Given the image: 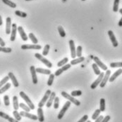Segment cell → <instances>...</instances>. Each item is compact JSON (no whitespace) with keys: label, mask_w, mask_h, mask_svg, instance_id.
<instances>
[{"label":"cell","mask_w":122,"mask_h":122,"mask_svg":"<svg viewBox=\"0 0 122 122\" xmlns=\"http://www.w3.org/2000/svg\"><path fill=\"white\" fill-rule=\"evenodd\" d=\"M61 94V96H62L64 98H65L66 99H67L69 101H70L71 102H72V103L74 104L75 105H76V106H80V105H81V102H80L79 100H76V99L74 98V97L71 96V95H69V94H68L66 92H65V91H62Z\"/></svg>","instance_id":"1"},{"label":"cell","mask_w":122,"mask_h":122,"mask_svg":"<svg viewBox=\"0 0 122 122\" xmlns=\"http://www.w3.org/2000/svg\"><path fill=\"white\" fill-rule=\"evenodd\" d=\"M19 95H20V96H21V98L24 100V101L26 102L27 105L30 108V110H34V109H35V105H34V104L32 102V101L30 100V98H28V96L23 91H21V92L19 93Z\"/></svg>","instance_id":"2"},{"label":"cell","mask_w":122,"mask_h":122,"mask_svg":"<svg viewBox=\"0 0 122 122\" xmlns=\"http://www.w3.org/2000/svg\"><path fill=\"white\" fill-rule=\"evenodd\" d=\"M71 104V102L70 101H66V102L64 103V105L62 109L60 110V112H59V114H58V116H57L58 119H61L64 117V116L66 112V111L68 110V109L70 107Z\"/></svg>","instance_id":"3"},{"label":"cell","mask_w":122,"mask_h":122,"mask_svg":"<svg viewBox=\"0 0 122 122\" xmlns=\"http://www.w3.org/2000/svg\"><path fill=\"white\" fill-rule=\"evenodd\" d=\"M35 58H36L37 59H38L39 61H40L43 64H45L48 68H51V67H52V62L49 61L47 59H46L45 58H44L43 57V56H42V55H40V53H35Z\"/></svg>","instance_id":"4"},{"label":"cell","mask_w":122,"mask_h":122,"mask_svg":"<svg viewBox=\"0 0 122 122\" xmlns=\"http://www.w3.org/2000/svg\"><path fill=\"white\" fill-rule=\"evenodd\" d=\"M51 93H52V91H51L50 90H47V91L45 92V96H43V98H42V100H40V102H39V104H38V107H39L42 108V107L45 105V103H46V102H47V101L48 100V99H49V96H50Z\"/></svg>","instance_id":"5"},{"label":"cell","mask_w":122,"mask_h":122,"mask_svg":"<svg viewBox=\"0 0 122 122\" xmlns=\"http://www.w3.org/2000/svg\"><path fill=\"white\" fill-rule=\"evenodd\" d=\"M110 74H111V71H110V70H107L106 71L105 74L104 76H103V79H102V80L100 84H99V86H100L101 88H104V87L106 86L107 81H109V79H110Z\"/></svg>","instance_id":"6"},{"label":"cell","mask_w":122,"mask_h":122,"mask_svg":"<svg viewBox=\"0 0 122 122\" xmlns=\"http://www.w3.org/2000/svg\"><path fill=\"white\" fill-rule=\"evenodd\" d=\"M104 75H105V73H104V72H101L99 75H98V77L96 79V80H95V81L91 84V86H90L91 89H95V88L98 87V86L100 84V83H101V81H102V79H103Z\"/></svg>","instance_id":"7"},{"label":"cell","mask_w":122,"mask_h":122,"mask_svg":"<svg viewBox=\"0 0 122 122\" xmlns=\"http://www.w3.org/2000/svg\"><path fill=\"white\" fill-rule=\"evenodd\" d=\"M42 46L38 44H23L21 46V49L23 50H40Z\"/></svg>","instance_id":"8"},{"label":"cell","mask_w":122,"mask_h":122,"mask_svg":"<svg viewBox=\"0 0 122 122\" xmlns=\"http://www.w3.org/2000/svg\"><path fill=\"white\" fill-rule=\"evenodd\" d=\"M108 35H109V37H110V40H111V43H112L113 46H114V47H117V46H119V43H118V41H117V40H116V37H115V35H114L113 31L109 30V31H108Z\"/></svg>","instance_id":"9"},{"label":"cell","mask_w":122,"mask_h":122,"mask_svg":"<svg viewBox=\"0 0 122 122\" xmlns=\"http://www.w3.org/2000/svg\"><path fill=\"white\" fill-rule=\"evenodd\" d=\"M93 60L95 61V63L98 65V67H99L102 70L104 71H107V67L105 64H104L102 61L99 60V58L98 57H94L93 58Z\"/></svg>","instance_id":"10"},{"label":"cell","mask_w":122,"mask_h":122,"mask_svg":"<svg viewBox=\"0 0 122 122\" xmlns=\"http://www.w3.org/2000/svg\"><path fill=\"white\" fill-rule=\"evenodd\" d=\"M30 70L31 72V76H32V81L33 84H37V72L35 70V67L34 66H30Z\"/></svg>","instance_id":"11"},{"label":"cell","mask_w":122,"mask_h":122,"mask_svg":"<svg viewBox=\"0 0 122 122\" xmlns=\"http://www.w3.org/2000/svg\"><path fill=\"white\" fill-rule=\"evenodd\" d=\"M21 116V117H26V118H28L30 119H32V120H37V117L36 115H34V114H30L29 112H25V111H22L21 112H19Z\"/></svg>","instance_id":"12"},{"label":"cell","mask_w":122,"mask_h":122,"mask_svg":"<svg viewBox=\"0 0 122 122\" xmlns=\"http://www.w3.org/2000/svg\"><path fill=\"white\" fill-rule=\"evenodd\" d=\"M69 46H70V50H71V58L75 59L76 57V49L75 47V44L73 40H69Z\"/></svg>","instance_id":"13"},{"label":"cell","mask_w":122,"mask_h":122,"mask_svg":"<svg viewBox=\"0 0 122 122\" xmlns=\"http://www.w3.org/2000/svg\"><path fill=\"white\" fill-rule=\"evenodd\" d=\"M12 18L10 17H7L6 19V34L9 35L11 34L12 31Z\"/></svg>","instance_id":"14"},{"label":"cell","mask_w":122,"mask_h":122,"mask_svg":"<svg viewBox=\"0 0 122 122\" xmlns=\"http://www.w3.org/2000/svg\"><path fill=\"white\" fill-rule=\"evenodd\" d=\"M18 29V27H17V25L16 23H13L12 24V31H11V37H10V40L12 41H14L15 39H16V32H17V30Z\"/></svg>","instance_id":"15"},{"label":"cell","mask_w":122,"mask_h":122,"mask_svg":"<svg viewBox=\"0 0 122 122\" xmlns=\"http://www.w3.org/2000/svg\"><path fill=\"white\" fill-rule=\"evenodd\" d=\"M17 30H18V33H19L20 36H21V37L22 40H23V41H26L28 40V36H27L26 33L25 32L23 28L21 26H19V27H18V29H17Z\"/></svg>","instance_id":"16"},{"label":"cell","mask_w":122,"mask_h":122,"mask_svg":"<svg viewBox=\"0 0 122 122\" xmlns=\"http://www.w3.org/2000/svg\"><path fill=\"white\" fill-rule=\"evenodd\" d=\"M55 97H56V93H55V92H52L51 94H50V96H49V99H48V100H47V102H46V106H47V107L49 108V107L52 106V105L53 102H54V100Z\"/></svg>","instance_id":"17"},{"label":"cell","mask_w":122,"mask_h":122,"mask_svg":"<svg viewBox=\"0 0 122 122\" xmlns=\"http://www.w3.org/2000/svg\"><path fill=\"white\" fill-rule=\"evenodd\" d=\"M0 117L4 119H6L8 120L9 122H19L18 121L16 120L15 119H13L12 117H11L9 115H8L7 114L3 112H0Z\"/></svg>","instance_id":"18"},{"label":"cell","mask_w":122,"mask_h":122,"mask_svg":"<svg viewBox=\"0 0 122 122\" xmlns=\"http://www.w3.org/2000/svg\"><path fill=\"white\" fill-rule=\"evenodd\" d=\"M122 74V68H119V70H117L113 74L109 79V81L110 82H113L119 75H121Z\"/></svg>","instance_id":"19"},{"label":"cell","mask_w":122,"mask_h":122,"mask_svg":"<svg viewBox=\"0 0 122 122\" xmlns=\"http://www.w3.org/2000/svg\"><path fill=\"white\" fill-rule=\"evenodd\" d=\"M8 76H9V79L12 80L13 86H14V87H16V88L18 87V86H19L18 81H17V79H16V78L15 75L13 74V72H9V74H8Z\"/></svg>","instance_id":"20"},{"label":"cell","mask_w":122,"mask_h":122,"mask_svg":"<svg viewBox=\"0 0 122 122\" xmlns=\"http://www.w3.org/2000/svg\"><path fill=\"white\" fill-rule=\"evenodd\" d=\"M37 119L40 122H43L45 121V117H44V112H43V110L41 107H39L37 109Z\"/></svg>","instance_id":"21"},{"label":"cell","mask_w":122,"mask_h":122,"mask_svg":"<svg viewBox=\"0 0 122 122\" xmlns=\"http://www.w3.org/2000/svg\"><path fill=\"white\" fill-rule=\"evenodd\" d=\"M13 107L14 110H18L19 108V104H18V100L17 96H13Z\"/></svg>","instance_id":"22"},{"label":"cell","mask_w":122,"mask_h":122,"mask_svg":"<svg viewBox=\"0 0 122 122\" xmlns=\"http://www.w3.org/2000/svg\"><path fill=\"white\" fill-rule=\"evenodd\" d=\"M85 61V58L84 57H83V56H81V57H79V58H76V59H73L72 61H71V65H77V64H78V63H81V62H82L83 61Z\"/></svg>","instance_id":"23"},{"label":"cell","mask_w":122,"mask_h":122,"mask_svg":"<svg viewBox=\"0 0 122 122\" xmlns=\"http://www.w3.org/2000/svg\"><path fill=\"white\" fill-rule=\"evenodd\" d=\"M10 87H11V84L7 82L5 85L0 88V94H3L4 93H5L6 91H8L10 88Z\"/></svg>","instance_id":"24"},{"label":"cell","mask_w":122,"mask_h":122,"mask_svg":"<svg viewBox=\"0 0 122 122\" xmlns=\"http://www.w3.org/2000/svg\"><path fill=\"white\" fill-rule=\"evenodd\" d=\"M36 72L40 74H47L49 75L51 74V71L49 70H46V69H42V68H37L35 69Z\"/></svg>","instance_id":"25"},{"label":"cell","mask_w":122,"mask_h":122,"mask_svg":"<svg viewBox=\"0 0 122 122\" xmlns=\"http://www.w3.org/2000/svg\"><path fill=\"white\" fill-rule=\"evenodd\" d=\"M1 1H2V2H3L4 4H5L6 5H7V6H9L12 7L13 9H14V8L16 7V4L14 2L10 1V0H1Z\"/></svg>","instance_id":"26"},{"label":"cell","mask_w":122,"mask_h":122,"mask_svg":"<svg viewBox=\"0 0 122 122\" xmlns=\"http://www.w3.org/2000/svg\"><path fill=\"white\" fill-rule=\"evenodd\" d=\"M105 100L104 98H101L99 101V110L101 112H105Z\"/></svg>","instance_id":"27"},{"label":"cell","mask_w":122,"mask_h":122,"mask_svg":"<svg viewBox=\"0 0 122 122\" xmlns=\"http://www.w3.org/2000/svg\"><path fill=\"white\" fill-rule=\"evenodd\" d=\"M13 115L15 117V119L17 120V121H18V122H20L21 120V119H22V117L21 116L20 113L17 110H14L13 112Z\"/></svg>","instance_id":"28"},{"label":"cell","mask_w":122,"mask_h":122,"mask_svg":"<svg viewBox=\"0 0 122 122\" xmlns=\"http://www.w3.org/2000/svg\"><path fill=\"white\" fill-rule=\"evenodd\" d=\"M119 1H120V0H114V5H113V11L114 12H117L119 11Z\"/></svg>","instance_id":"29"},{"label":"cell","mask_w":122,"mask_h":122,"mask_svg":"<svg viewBox=\"0 0 122 122\" xmlns=\"http://www.w3.org/2000/svg\"><path fill=\"white\" fill-rule=\"evenodd\" d=\"M28 37L30 39L31 41L33 43V44H37L38 43V40H37V39L36 38V37L34 35L33 33H29Z\"/></svg>","instance_id":"30"},{"label":"cell","mask_w":122,"mask_h":122,"mask_svg":"<svg viewBox=\"0 0 122 122\" xmlns=\"http://www.w3.org/2000/svg\"><path fill=\"white\" fill-rule=\"evenodd\" d=\"M57 28H58V32H59V35H60L61 37H66V32H65L64 29L63 28V27L61 26V25H59V26H58V27H57Z\"/></svg>","instance_id":"31"},{"label":"cell","mask_w":122,"mask_h":122,"mask_svg":"<svg viewBox=\"0 0 122 122\" xmlns=\"http://www.w3.org/2000/svg\"><path fill=\"white\" fill-rule=\"evenodd\" d=\"M110 67L112 68H122V62H111L110 63Z\"/></svg>","instance_id":"32"},{"label":"cell","mask_w":122,"mask_h":122,"mask_svg":"<svg viewBox=\"0 0 122 122\" xmlns=\"http://www.w3.org/2000/svg\"><path fill=\"white\" fill-rule=\"evenodd\" d=\"M92 67H93V70H94L95 74L96 75H99L100 73H101V72H100V70H99V67H98V65H97L95 63H93V64L92 65Z\"/></svg>","instance_id":"33"},{"label":"cell","mask_w":122,"mask_h":122,"mask_svg":"<svg viewBox=\"0 0 122 122\" xmlns=\"http://www.w3.org/2000/svg\"><path fill=\"white\" fill-rule=\"evenodd\" d=\"M15 14L17 16H19V17H21V18H26L27 17V13H26L21 11H19V10L15 11Z\"/></svg>","instance_id":"34"},{"label":"cell","mask_w":122,"mask_h":122,"mask_svg":"<svg viewBox=\"0 0 122 122\" xmlns=\"http://www.w3.org/2000/svg\"><path fill=\"white\" fill-rule=\"evenodd\" d=\"M54 74H49V79H48V81H47V85L49 86H51L52 85L53 82H54Z\"/></svg>","instance_id":"35"},{"label":"cell","mask_w":122,"mask_h":122,"mask_svg":"<svg viewBox=\"0 0 122 122\" xmlns=\"http://www.w3.org/2000/svg\"><path fill=\"white\" fill-rule=\"evenodd\" d=\"M54 108L55 110H57L59 107V97H55L54 100Z\"/></svg>","instance_id":"36"},{"label":"cell","mask_w":122,"mask_h":122,"mask_svg":"<svg viewBox=\"0 0 122 122\" xmlns=\"http://www.w3.org/2000/svg\"><path fill=\"white\" fill-rule=\"evenodd\" d=\"M69 61V58H64V59H62L61 61H60L58 63H57V66L58 67H62L64 65H66Z\"/></svg>","instance_id":"37"},{"label":"cell","mask_w":122,"mask_h":122,"mask_svg":"<svg viewBox=\"0 0 122 122\" xmlns=\"http://www.w3.org/2000/svg\"><path fill=\"white\" fill-rule=\"evenodd\" d=\"M19 107H21V108H22L23 110H24L25 112H29L30 111V108L28 106V105H26L24 103H20L19 104Z\"/></svg>","instance_id":"38"},{"label":"cell","mask_w":122,"mask_h":122,"mask_svg":"<svg viewBox=\"0 0 122 122\" xmlns=\"http://www.w3.org/2000/svg\"><path fill=\"white\" fill-rule=\"evenodd\" d=\"M49 49H50V46L49 44H46L43 49V51H42V55L43 56H47L49 53Z\"/></svg>","instance_id":"39"},{"label":"cell","mask_w":122,"mask_h":122,"mask_svg":"<svg viewBox=\"0 0 122 122\" xmlns=\"http://www.w3.org/2000/svg\"><path fill=\"white\" fill-rule=\"evenodd\" d=\"M9 80V76H5L4 79H2L1 81H0V88L1 87H2L4 85H5L7 82H8V81Z\"/></svg>","instance_id":"40"},{"label":"cell","mask_w":122,"mask_h":122,"mask_svg":"<svg viewBox=\"0 0 122 122\" xmlns=\"http://www.w3.org/2000/svg\"><path fill=\"white\" fill-rule=\"evenodd\" d=\"M82 52H83V48L81 46H78L76 49V56H78V58L81 57L82 56Z\"/></svg>","instance_id":"41"},{"label":"cell","mask_w":122,"mask_h":122,"mask_svg":"<svg viewBox=\"0 0 122 122\" xmlns=\"http://www.w3.org/2000/svg\"><path fill=\"white\" fill-rule=\"evenodd\" d=\"M82 93H83L81 91H73L71 92V96L73 97H78V96H81L82 95Z\"/></svg>","instance_id":"42"},{"label":"cell","mask_w":122,"mask_h":122,"mask_svg":"<svg viewBox=\"0 0 122 122\" xmlns=\"http://www.w3.org/2000/svg\"><path fill=\"white\" fill-rule=\"evenodd\" d=\"M100 112H101V111H100L99 109H98V110H95V112L93 113V116H92V119H93V120H95V119L98 118V117L99 116Z\"/></svg>","instance_id":"43"},{"label":"cell","mask_w":122,"mask_h":122,"mask_svg":"<svg viewBox=\"0 0 122 122\" xmlns=\"http://www.w3.org/2000/svg\"><path fill=\"white\" fill-rule=\"evenodd\" d=\"M4 102L5 106H9V105H10V100H9V96L6 95V96H4Z\"/></svg>","instance_id":"44"},{"label":"cell","mask_w":122,"mask_h":122,"mask_svg":"<svg viewBox=\"0 0 122 122\" xmlns=\"http://www.w3.org/2000/svg\"><path fill=\"white\" fill-rule=\"evenodd\" d=\"M12 51V49L11 48H5V47H1L0 46V52H4V53H11Z\"/></svg>","instance_id":"45"},{"label":"cell","mask_w":122,"mask_h":122,"mask_svg":"<svg viewBox=\"0 0 122 122\" xmlns=\"http://www.w3.org/2000/svg\"><path fill=\"white\" fill-rule=\"evenodd\" d=\"M71 64H66V65H64V66H62L61 70L64 72V71L68 70L69 68H71Z\"/></svg>","instance_id":"46"},{"label":"cell","mask_w":122,"mask_h":122,"mask_svg":"<svg viewBox=\"0 0 122 122\" xmlns=\"http://www.w3.org/2000/svg\"><path fill=\"white\" fill-rule=\"evenodd\" d=\"M63 70H61V68H59V70H57L56 72H55V73H54V76H60L61 74L63 73Z\"/></svg>","instance_id":"47"},{"label":"cell","mask_w":122,"mask_h":122,"mask_svg":"<svg viewBox=\"0 0 122 122\" xmlns=\"http://www.w3.org/2000/svg\"><path fill=\"white\" fill-rule=\"evenodd\" d=\"M88 120V116L87 115H84L78 122H86Z\"/></svg>","instance_id":"48"},{"label":"cell","mask_w":122,"mask_h":122,"mask_svg":"<svg viewBox=\"0 0 122 122\" xmlns=\"http://www.w3.org/2000/svg\"><path fill=\"white\" fill-rule=\"evenodd\" d=\"M104 119V117H103V116H102V115H99L98 118L95 120V122H101L102 121V119Z\"/></svg>","instance_id":"49"},{"label":"cell","mask_w":122,"mask_h":122,"mask_svg":"<svg viewBox=\"0 0 122 122\" xmlns=\"http://www.w3.org/2000/svg\"><path fill=\"white\" fill-rule=\"evenodd\" d=\"M110 119H111L110 116L107 115V116H106L105 117H104V119H102V121L101 122H108L110 120Z\"/></svg>","instance_id":"50"},{"label":"cell","mask_w":122,"mask_h":122,"mask_svg":"<svg viewBox=\"0 0 122 122\" xmlns=\"http://www.w3.org/2000/svg\"><path fill=\"white\" fill-rule=\"evenodd\" d=\"M5 45H6V44H5V42L4 41V40L0 37V46H1V47H4L5 46Z\"/></svg>","instance_id":"51"},{"label":"cell","mask_w":122,"mask_h":122,"mask_svg":"<svg viewBox=\"0 0 122 122\" xmlns=\"http://www.w3.org/2000/svg\"><path fill=\"white\" fill-rule=\"evenodd\" d=\"M118 25L119 26V27H122V18L119 20V23H118Z\"/></svg>","instance_id":"52"},{"label":"cell","mask_w":122,"mask_h":122,"mask_svg":"<svg viewBox=\"0 0 122 122\" xmlns=\"http://www.w3.org/2000/svg\"><path fill=\"white\" fill-rule=\"evenodd\" d=\"M3 24V21H2V18H1V16L0 15V26H1Z\"/></svg>","instance_id":"53"},{"label":"cell","mask_w":122,"mask_h":122,"mask_svg":"<svg viewBox=\"0 0 122 122\" xmlns=\"http://www.w3.org/2000/svg\"><path fill=\"white\" fill-rule=\"evenodd\" d=\"M119 13H120L122 15V9H120L119 10Z\"/></svg>","instance_id":"54"},{"label":"cell","mask_w":122,"mask_h":122,"mask_svg":"<svg viewBox=\"0 0 122 122\" xmlns=\"http://www.w3.org/2000/svg\"><path fill=\"white\" fill-rule=\"evenodd\" d=\"M25 1H33V0H25Z\"/></svg>","instance_id":"55"},{"label":"cell","mask_w":122,"mask_h":122,"mask_svg":"<svg viewBox=\"0 0 122 122\" xmlns=\"http://www.w3.org/2000/svg\"><path fill=\"white\" fill-rule=\"evenodd\" d=\"M90 122V120H87V122Z\"/></svg>","instance_id":"56"},{"label":"cell","mask_w":122,"mask_h":122,"mask_svg":"<svg viewBox=\"0 0 122 122\" xmlns=\"http://www.w3.org/2000/svg\"><path fill=\"white\" fill-rule=\"evenodd\" d=\"M81 1H86V0H81Z\"/></svg>","instance_id":"57"},{"label":"cell","mask_w":122,"mask_h":122,"mask_svg":"<svg viewBox=\"0 0 122 122\" xmlns=\"http://www.w3.org/2000/svg\"><path fill=\"white\" fill-rule=\"evenodd\" d=\"M0 105H1V102H0Z\"/></svg>","instance_id":"58"}]
</instances>
